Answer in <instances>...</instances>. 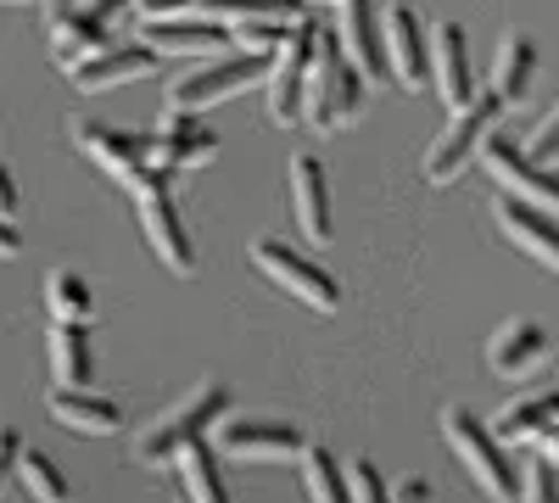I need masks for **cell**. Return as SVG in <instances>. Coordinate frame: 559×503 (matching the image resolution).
Listing matches in <instances>:
<instances>
[{
    "mask_svg": "<svg viewBox=\"0 0 559 503\" xmlns=\"http://www.w3.org/2000/svg\"><path fill=\"white\" fill-rule=\"evenodd\" d=\"M17 481L28 487V498H34V503H73V492H68L62 470H57L51 459H45V453H28L23 470H17Z\"/></svg>",
    "mask_w": 559,
    "mask_h": 503,
    "instance_id": "29",
    "label": "cell"
},
{
    "mask_svg": "<svg viewBox=\"0 0 559 503\" xmlns=\"http://www.w3.org/2000/svg\"><path fill=\"white\" fill-rule=\"evenodd\" d=\"M521 503H559V470L548 459H532L521 476Z\"/></svg>",
    "mask_w": 559,
    "mask_h": 503,
    "instance_id": "30",
    "label": "cell"
},
{
    "mask_svg": "<svg viewBox=\"0 0 559 503\" xmlns=\"http://www.w3.org/2000/svg\"><path fill=\"white\" fill-rule=\"evenodd\" d=\"M369 101V79L353 68L342 34L324 28L319 39V62H313V79H308V123L319 134H336L347 118H358Z\"/></svg>",
    "mask_w": 559,
    "mask_h": 503,
    "instance_id": "3",
    "label": "cell"
},
{
    "mask_svg": "<svg viewBox=\"0 0 559 503\" xmlns=\"http://www.w3.org/2000/svg\"><path fill=\"white\" fill-rule=\"evenodd\" d=\"M392 503H431V487L426 481H419V476H408L397 492H392Z\"/></svg>",
    "mask_w": 559,
    "mask_h": 503,
    "instance_id": "34",
    "label": "cell"
},
{
    "mask_svg": "<svg viewBox=\"0 0 559 503\" xmlns=\"http://www.w3.org/2000/svg\"><path fill=\"white\" fill-rule=\"evenodd\" d=\"M17 241H23L17 224H7V230H0V247H7V258H17Z\"/></svg>",
    "mask_w": 559,
    "mask_h": 503,
    "instance_id": "36",
    "label": "cell"
},
{
    "mask_svg": "<svg viewBox=\"0 0 559 503\" xmlns=\"http://www.w3.org/2000/svg\"><path fill=\"white\" fill-rule=\"evenodd\" d=\"M140 45H152L157 57H224V45H236L229 23L218 17H157V23H140Z\"/></svg>",
    "mask_w": 559,
    "mask_h": 503,
    "instance_id": "14",
    "label": "cell"
},
{
    "mask_svg": "<svg viewBox=\"0 0 559 503\" xmlns=\"http://www.w3.org/2000/svg\"><path fill=\"white\" fill-rule=\"evenodd\" d=\"M559 426V392H537V397H515L509 408H498L492 431L503 442H543Z\"/></svg>",
    "mask_w": 559,
    "mask_h": 503,
    "instance_id": "23",
    "label": "cell"
},
{
    "mask_svg": "<svg viewBox=\"0 0 559 503\" xmlns=\"http://www.w3.org/2000/svg\"><path fill=\"white\" fill-rule=\"evenodd\" d=\"M73 146L96 163L102 173H112L118 185H129V179L140 168H157V134H134V129H112V123H90V118H73Z\"/></svg>",
    "mask_w": 559,
    "mask_h": 503,
    "instance_id": "9",
    "label": "cell"
},
{
    "mask_svg": "<svg viewBox=\"0 0 559 503\" xmlns=\"http://www.w3.org/2000/svg\"><path fill=\"white\" fill-rule=\"evenodd\" d=\"M7 7H23V0H7Z\"/></svg>",
    "mask_w": 559,
    "mask_h": 503,
    "instance_id": "37",
    "label": "cell"
},
{
    "mask_svg": "<svg viewBox=\"0 0 559 503\" xmlns=\"http://www.w3.org/2000/svg\"><path fill=\"white\" fill-rule=\"evenodd\" d=\"M302 7H308V0H302Z\"/></svg>",
    "mask_w": 559,
    "mask_h": 503,
    "instance_id": "38",
    "label": "cell"
},
{
    "mask_svg": "<svg viewBox=\"0 0 559 503\" xmlns=\"http://www.w3.org/2000/svg\"><path fill=\"white\" fill-rule=\"evenodd\" d=\"M218 453L241 465H269V459H302L308 442L292 420H229L218 431Z\"/></svg>",
    "mask_w": 559,
    "mask_h": 503,
    "instance_id": "11",
    "label": "cell"
},
{
    "mask_svg": "<svg viewBox=\"0 0 559 503\" xmlns=\"http://www.w3.org/2000/svg\"><path fill=\"white\" fill-rule=\"evenodd\" d=\"M543 459H548V465H554V470H559V426H554V431H548V436H543Z\"/></svg>",
    "mask_w": 559,
    "mask_h": 503,
    "instance_id": "35",
    "label": "cell"
},
{
    "mask_svg": "<svg viewBox=\"0 0 559 503\" xmlns=\"http://www.w3.org/2000/svg\"><path fill=\"white\" fill-rule=\"evenodd\" d=\"M292 213H297V230L324 247L336 236V218H331V179H324V163L319 157H292Z\"/></svg>",
    "mask_w": 559,
    "mask_h": 503,
    "instance_id": "16",
    "label": "cell"
},
{
    "mask_svg": "<svg viewBox=\"0 0 559 503\" xmlns=\"http://www.w3.org/2000/svg\"><path fill=\"white\" fill-rule=\"evenodd\" d=\"M51 375L68 392H90L96 381V347H90V325H51Z\"/></svg>",
    "mask_w": 559,
    "mask_h": 503,
    "instance_id": "22",
    "label": "cell"
},
{
    "mask_svg": "<svg viewBox=\"0 0 559 503\" xmlns=\"http://www.w3.org/2000/svg\"><path fill=\"white\" fill-rule=\"evenodd\" d=\"M543 358H548V336H543L537 319H509V325L492 336V347H487L492 375H503V381H521V375H532Z\"/></svg>",
    "mask_w": 559,
    "mask_h": 503,
    "instance_id": "19",
    "label": "cell"
},
{
    "mask_svg": "<svg viewBox=\"0 0 559 503\" xmlns=\"http://www.w3.org/2000/svg\"><path fill=\"white\" fill-rule=\"evenodd\" d=\"M123 191L134 196L140 230H146V241H152V252L163 258V268L197 274V241H191V230H185L179 202H174V191H168V168H140Z\"/></svg>",
    "mask_w": 559,
    "mask_h": 503,
    "instance_id": "4",
    "label": "cell"
},
{
    "mask_svg": "<svg viewBox=\"0 0 559 503\" xmlns=\"http://www.w3.org/2000/svg\"><path fill=\"white\" fill-rule=\"evenodd\" d=\"M297 465H302V492H308V503H353V476L336 465L331 447H308Z\"/></svg>",
    "mask_w": 559,
    "mask_h": 503,
    "instance_id": "26",
    "label": "cell"
},
{
    "mask_svg": "<svg viewBox=\"0 0 559 503\" xmlns=\"http://www.w3.org/2000/svg\"><path fill=\"white\" fill-rule=\"evenodd\" d=\"M532 84H537V45H532L526 34H509L503 51H498V62H492V84H487V89H498V96L515 107V101L532 96Z\"/></svg>",
    "mask_w": 559,
    "mask_h": 503,
    "instance_id": "24",
    "label": "cell"
},
{
    "mask_svg": "<svg viewBox=\"0 0 559 503\" xmlns=\"http://www.w3.org/2000/svg\"><path fill=\"white\" fill-rule=\"evenodd\" d=\"M129 7H134V0H84V12L96 17V23H107V28H112V23H118Z\"/></svg>",
    "mask_w": 559,
    "mask_h": 503,
    "instance_id": "33",
    "label": "cell"
},
{
    "mask_svg": "<svg viewBox=\"0 0 559 503\" xmlns=\"http://www.w3.org/2000/svg\"><path fill=\"white\" fill-rule=\"evenodd\" d=\"M224 415H229V386H224V381H202L179 408L157 415L146 431L134 436V465H146V470H174V465L185 459V447L207 442V431H213Z\"/></svg>",
    "mask_w": 559,
    "mask_h": 503,
    "instance_id": "1",
    "label": "cell"
},
{
    "mask_svg": "<svg viewBox=\"0 0 559 503\" xmlns=\"http://www.w3.org/2000/svg\"><path fill=\"white\" fill-rule=\"evenodd\" d=\"M503 107H509V101L498 96V89H481L471 107H459V112L448 118V129L437 134L431 152H426V179H431V185H448V179H459L464 168L481 157L487 134H492V118H498Z\"/></svg>",
    "mask_w": 559,
    "mask_h": 503,
    "instance_id": "7",
    "label": "cell"
},
{
    "mask_svg": "<svg viewBox=\"0 0 559 503\" xmlns=\"http://www.w3.org/2000/svg\"><path fill=\"white\" fill-rule=\"evenodd\" d=\"M292 17H247V23H229V34H236V51L247 57H280V45L292 39Z\"/></svg>",
    "mask_w": 559,
    "mask_h": 503,
    "instance_id": "28",
    "label": "cell"
},
{
    "mask_svg": "<svg viewBox=\"0 0 559 503\" xmlns=\"http://www.w3.org/2000/svg\"><path fill=\"white\" fill-rule=\"evenodd\" d=\"M476 163H487V173L498 179L509 196H526V202H537L548 213L559 207V173L548 163H537L526 146H515L509 134H487V146H481Z\"/></svg>",
    "mask_w": 559,
    "mask_h": 503,
    "instance_id": "10",
    "label": "cell"
},
{
    "mask_svg": "<svg viewBox=\"0 0 559 503\" xmlns=\"http://www.w3.org/2000/svg\"><path fill=\"white\" fill-rule=\"evenodd\" d=\"M347 476H353V503H392V492H386L381 470L369 465V459H353V465H347Z\"/></svg>",
    "mask_w": 559,
    "mask_h": 503,
    "instance_id": "31",
    "label": "cell"
},
{
    "mask_svg": "<svg viewBox=\"0 0 559 503\" xmlns=\"http://www.w3.org/2000/svg\"><path fill=\"white\" fill-rule=\"evenodd\" d=\"M218 157V134L197 123V112H168L157 129V168H202Z\"/></svg>",
    "mask_w": 559,
    "mask_h": 503,
    "instance_id": "18",
    "label": "cell"
},
{
    "mask_svg": "<svg viewBox=\"0 0 559 503\" xmlns=\"http://www.w3.org/2000/svg\"><path fill=\"white\" fill-rule=\"evenodd\" d=\"M51 420L79 431V436H112V431H123V408L102 392H68L62 386V392H51Z\"/></svg>",
    "mask_w": 559,
    "mask_h": 503,
    "instance_id": "21",
    "label": "cell"
},
{
    "mask_svg": "<svg viewBox=\"0 0 559 503\" xmlns=\"http://www.w3.org/2000/svg\"><path fill=\"white\" fill-rule=\"evenodd\" d=\"M526 152L537 157V163H559V101H554V112L532 129V141H526Z\"/></svg>",
    "mask_w": 559,
    "mask_h": 503,
    "instance_id": "32",
    "label": "cell"
},
{
    "mask_svg": "<svg viewBox=\"0 0 559 503\" xmlns=\"http://www.w3.org/2000/svg\"><path fill=\"white\" fill-rule=\"evenodd\" d=\"M174 470H179L185 492H191V503H229L224 476H218V447H207V442L185 447V459H179Z\"/></svg>",
    "mask_w": 559,
    "mask_h": 503,
    "instance_id": "27",
    "label": "cell"
},
{
    "mask_svg": "<svg viewBox=\"0 0 559 503\" xmlns=\"http://www.w3.org/2000/svg\"><path fill=\"white\" fill-rule=\"evenodd\" d=\"M157 62H163V57L152 51V45H112V51L79 62L68 79H73L79 89H112V84H129V79L157 73Z\"/></svg>",
    "mask_w": 559,
    "mask_h": 503,
    "instance_id": "20",
    "label": "cell"
},
{
    "mask_svg": "<svg viewBox=\"0 0 559 503\" xmlns=\"http://www.w3.org/2000/svg\"><path fill=\"white\" fill-rule=\"evenodd\" d=\"M252 268L269 274L280 291H292V297H297L302 308H313V313H336V308H342L336 274H331V268H319L313 258H302L297 247L274 241V236H258V241H252Z\"/></svg>",
    "mask_w": 559,
    "mask_h": 503,
    "instance_id": "8",
    "label": "cell"
},
{
    "mask_svg": "<svg viewBox=\"0 0 559 503\" xmlns=\"http://www.w3.org/2000/svg\"><path fill=\"white\" fill-rule=\"evenodd\" d=\"M381 39H386V68H392V84L403 89H426L431 84V39L419 28V17L408 7H392L381 17Z\"/></svg>",
    "mask_w": 559,
    "mask_h": 503,
    "instance_id": "15",
    "label": "cell"
},
{
    "mask_svg": "<svg viewBox=\"0 0 559 503\" xmlns=\"http://www.w3.org/2000/svg\"><path fill=\"white\" fill-rule=\"evenodd\" d=\"M498 230L515 241L526 258L559 268V218H554L548 207H537V202H526V196H503V202H498Z\"/></svg>",
    "mask_w": 559,
    "mask_h": 503,
    "instance_id": "17",
    "label": "cell"
},
{
    "mask_svg": "<svg viewBox=\"0 0 559 503\" xmlns=\"http://www.w3.org/2000/svg\"><path fill=\"white\" fill-rule=\"evenodd\" d=\"M431 89L448 112L471 107L481 96L476 73H471V34L459 23H437V34H431Z\"/></svg>",
    "mask_w": 559,
    "mask_h": 503,
    "instance_id": "12",
    "label": "cell"
},
{
    "mask_svg": "<svg viewBox=\"0 0 559 503\" xmlns=\"http://www.w3.org/2000/svg\"><path fill=\"white\" fill-rule=\"evenodd\" d=\"M45 34H51V57L73 73L79 62H90V57H102V51H112V28L107 23H96L84 12V0L79 7H68V0H51L45 7Z\"/></svg>",
    "mask_w": 559,
    "mask_h": 503,
    "instance_id": "13",
    "label": "cell"
},
{
    "mask_svg": "<svg viewBox=\"0 0 559 503\" xmlns=\"http://www.w3.org/2000/svg\"><path fill=\"white\" fill-rule=\"evenodd\" d=\"M319 39H324V28L313 17H302L292 28V39L280 45L274 73H269V123L274 129L308 123V79H313V62H319Z\"/></svg>",
    "mask_w": 559,
    "mask_h": 503,
    "instance_id": "5",
    "label": "cell"
},
{
    "mask_svg": "<svg viewBox=\"0 0 559 503\" xmlns=\"http://www.w3.org/2000/svg\"><path fill=\"white\" fill-rule=\"evenodd\" d=\"M269 73H274V57H247V51L213 57L197 73H179L168 84V112H207L224 96H241V89H252V84H269Z\"/></svg>",
    "mask_w": 559,
    "mask_h": 503,
    "instance_id": "6",
    "label": "cell"
},
{
    "mask_svg": "<svg viewBox=\"0 0 559 503\" xmlns=\"http://www.w3.org/2000/svg\"><path fill=\"white\" fill-rule=\"evenodd\" d=\"M442 436H448V447L464 459V470L476 476V487L492 503H521V476H515V465H509V453H503V436L476 415V408H464V403L442 408Z\"/></svg>",
    "mask_w": 559,
    "mask_h": 503,
    "instance_id": "2",
    "label": "cell"
},
{
    "mask_svg": "<svg viewBox=\"0 0 559 503\" xmlns=\"http://www.w3.org/2000/svg\"><path fill=\"white\" fill-rule=\"evenodd\" d=\"M45 313H51V325H90L96 297H90V280H84V274L57 268L51 280H45Z\"/></svg>",
    "mask_w": 559,
    "mask_h": 503,
    "instance_id": "25",
    "label": "cell"
}]
</instances>
